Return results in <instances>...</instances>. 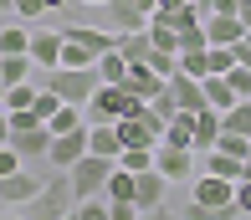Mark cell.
<instances>
[{
  "label": "cell",
  "mask_w": 251,
  "mask_h": 220,
  "mask_svg": "<svg viewBox=\"0 0 251 220\" xmlns=\"http://www.w3.org/2000/svg\"><path fill=\"white\" fill-rule=\"evenodd\" d=\"M77 210V190H72V174L56 169V174L41 184V195L26 205V220H67Z\"/></svg>",
  "instance_id": "obj_1"
},
{
  "label": "cell",
  "mask_w": 251,
  "mask_h": 220,
  "mask_svg": "<svg viewBox=\"0 0 251 220\" xmlns=\"http://www.w3.org/2000/svg\"><path fill=\"white\" fill-rule=\"evenodd\" d=\"M47 87H51L62 102H77V108H87V102H93V92L102 87V77H98V67H51Z\"/></svg>",
  "instance_id": "obj_2"
},
{
  "label": "cell",
  "mask_w": 251,
  "mask_h": 220,
  "mask_svg": "<svg viewBox=\"0 0 251 220\" xmlns=\"http://www.w3.org/2000/svg\"><path fill=\"white\" fill-rule=\"evenodd\" d=\"M113 169H118V159H102V154H87V159H77L67 174H72V190H77V200H98V195H108V179H113Z\"/></svg>",
  "instance_id": "obj_3"
},
{
  "label": "cell",
  "mask_w": 251,
  "mask_h": 220,
  "mask_svg": "<svg viewBox=\"0 0 251 220\" xmlns=\"http://www.w3.org/2000/svg\"><path fill=\"white\" fill-rule=\"evenodd\" d=\"M133 92L123 87V82H102L98 92H93V102H87V123H118L123 113H133Z\"/></svg>",
  "instance_id": "obj_4"
},
{
  "label": "cell",
  "mask_w": 251,
  "mask_h": 220,
  "mask_svg": "<svg viewBox=\"0 0 251 220\" xmlns=\"http://www.w3.org/2000/svg\"><path fill=\"white\" fill-rule=\"evenodd\" d=\"M87 154H93V128L82 123V128H72V133H56V138H51V154H47V164H51V169H72L77 159H87Z\"/></svg>",
  "instance_id": "obj_5"
},
{
  "label": "cell",
  "mask_w": 251,
  "mask_h": 220,
  "mask_svg": "<svg viewBox=\"0 0 251 220\" xmlns=\"http://www.w3.org/2000/svg\"><path fill=\"white\" fill-rule=\"evenodd\" d=\"M41 184H47V179H36L31 169H16V174H5V179H0V200H5L10 210H16V205L26 210V205L41 195Z\"/></svg>",
  "instance_id": "obj_6"
},
{
  "label": "cell",
  "mask_w": 251,
  "mask_h": 220,
  "mask_svg": "<svg viewBox=\"0 0 251 220\" xmlns=\"http://www.w3.org/2000/svg\"><path fill=\"white\" fill-rule=\"evenodd\" d=\"M190 154H195V148H175V144H159V148H154V169H159V174H164L169 184H185V179H190V164H195Z\"/></svg>",
  "instance_id": "obj_7"
},
{
  "label": "cell",
  "mask_w": 251,
  "mask_h": 220,
  "mask_svg": "<svg viewBox=\"0 0 251 220\" xmlns=\"http://www.w3.org/2000/svg\"><path fill=\"white\" fill-rule=\"evenodd\" d=\"M169 98L179 102V113L210 108V102H205V82H200V77H190V72H175V77H169Z\"/></svg>",
  "instance_id": "obj_8"
},
{
  "label": "cell",
  "mask_w": 251,
  "mask_h": 220,
  "mask_svg": "<svg viewBox=\"0 0 251 220\" xmlns=\"http://www.w3.org/2000/svg\"><path fill=\"white\" fill-rule=\"evenodd\" d=\"M190 200H200V205H236V179L200 174L195 184H190Z\"/></svg>",
  "instance_id": "obj_9"
},
{
  "label": "cell",
  "mask_w": 251,
  "mask_h": 220,
  "mask_svg": "<svg viewBox=\"0 0 251 220\" xmlns=\"http://www.w3.org/2000/svg\"><path fill=\"white\" fill-rule=\"evenodd\" d=\"M62 46H67V31H31V62L36 67H62Z\"/></svg>",
  "instance_id": "obj_10"
},
{
  "label": "cell",
  "mask_w": 251,
  "mask_h": 220,
  "mask_svg": "<svg viewBox=\"0 0 251 220\" xmlns=\"http://www.w3.org/2000/svg\"><path fill=\"white\" fill-rule=\"evenodd\" d=\"M108 21H113V31H149V10L139 5V0H108Z\"/></svg>",
  "instance_id": "obj_11"
},
{
  "label": "cell",
  "mask_w": 251,
  "mask_h": 220,
  "mask_svg": "<svg viewBox=\"0 0 251 220\" xmlns=\"http://www.w3.org/2000/svg\"><path fill=\"white\" fill-rule=\"evenodd\" d=\"M164 195H169V179L159 174V169H144L139 184H133V205H139V210H159Z\"/></svg>",
  "instance_id": "obj_12"
},
{
  "label": "cell",
  "mask_w": 251,
  "mask_h": 220,
  "mask_svg": "<svg viewBox=\"0 0 251 220\" xmlns=\"http://www.w3.org/2000/svg\"><path fill=\"white\" fill-rule=\"evenodd\" d=\"M123 87H128V92H133L139 102H154L159 92H164V77H159V72H154L149 62H139V67H128V77H123Z\"/></svg>",
  "instance_id": "obj_13"
},
{
  "label": "cell",
  "mask_w": 251,
  "mask_h": 220,
  "mask_svg": "<svg viewBox=\"0 0 251 220\" xmlns=\"http://www.w3.org/2000/svg\"><path fill=\"white\" fill-rule=\"evenodd\" d=\"M246 36V21L241 16H205V41L210 46H236Z\"/></svg>",
  "instance_id": "obj_14"
},
{
  "label": "cell",
  "mask_w": 251,
  "mask_h": 220,
  "mask_svg": "<svg viewBox=\"0 0 251 220\" xmlns=\"http://www.w3.org/2000/svg\"><path fill=\"white\" fill-rule=\"evenodd\" d=\"M51 138H56V133L41 123V128H21V133H10V144H16L21 159H47V154H51Z\"/></svg>",
  "instance_id": "obj_15"
},
{
  "label": "cell",
  "mask_w": 251,
  "mask_h": 220,
  "mask_svg": "<svg viewBox=\"0 0 251 220\" xmlns=\"http://www.w3.org/2000/svg\"><path fill=\"white\" fill-rule=\"evenodd\" d=\"M221 108H200L195 113V154H210L215 144H221Z\"/></svg>",
  "instance_id": "obj_16"
},
{
  "label": "cell",
  "mask_w": 251,
  "mask_h": 220,
  "mask_svg": "<svg viewBox=\"0 0 251 220\" xmlns=\"http://www.w3.org/2000/svg\"><path fill=\"white\" fill-rule=\"evenodd\" d=\"M159 144H175V148H195V113H175L164 123V138Z\"/></svg>",
  "instance_id": "obj_17"
},
{
  "label": "cell",
  "mask_w": 251,
  "mask_h": 220,
  "mask_svg": "<svg viewBox=\"0 0 251 220\" xmlns=\"http://www.w3.org/2000/svg\"><path fill=\"white\" fill-rule=\"evenodd\" d=\"M200 82H205V102H210V108H221V113H231L236 102H241V98H236V87L226 82L221 72H210V77H200Z\"/></svg>",
  "instance_id": "obj_18"
},
{
  "label": "cell",
  "mask_w": 251,
  "mask_h": 220,
  "mask_svg": "<svg viewBox=\"0 0 251 220\" xmlns=\"http://www.w3.org/2000/svg\"><path fill=\"white\" fill-rule=\"evenodd\" d=\"M241 205H200V200H185L179 205V220H236Z\"/></svg>",
  "instance_id": "obj_19"
},
{
  "label": "cell",
  "mask_w": 251,
  "mask_h": 220,
  "mask_svg": "<svg viewBox=\"0 0 251 220\" xmlns=\"http://www.w3.org/2000/svg\"><path fill=\"white\" fill-rule=\"evenodd\" d=\"M205 174H221V179H236V184H241V174H246V159L210 148V154H205Z\"/></svg>",
  "instance_id": "obj_20"
},
{
  "label": "cell",
  "mask_w": 251,
  "mask_h": 220,
  "mask_svg": "<svg viewBox=\"0 0 251 220\" xmlns=\"http://www.w3.org/2000/svg\"><path fill=\"white\" fill-rule=\"evenodd\" d=\"M118 51L128 56L133 67H139V62H149V51H154V36H149V31H118Z\"/></svg>",
  "instance_id": "obj_21"
},
{
  "label": "cell",
  "mask_w": 251,
  "mask_h": 220,
  "mask_svg": "<svg viewBox=\"0 0 251 220\" xmlns=\"http://www.w3.org/2000/svg\"><path fill=\"white\" fill-rule=\"evenodd\" d=\"M87 128H93V154H102V159H118L123 154L118 123H87Z\"/></svg>",
  "instance_id": "obj_22"
},
{
  "label": "cell",
  "mask_w": 251,
  "mask_h": 220,
  "mask_svg": "<svg viewBox=\"0 0 251 220\" xmlns=\"http://www.w3.org/2000/svg\"><path fill=\"white\" fill-rule=\"evenodd\" d=\"M72 41H82V46H93V51L102 56V51H113L118 46V31H93V26H62Z\"/></svg>",
  "instance_id": "obj_23"
},
{
  "label": "cell",
  "mask_w": 251,
  "mask_h": 220,
  "mask_svg": "<svg viewBox=\"0 0 251 220\" xmlns=\"http://www.w3.org/2000/svg\"><path fill=\"white\" fill-rule=\"evenodd\" d=\"M149 36H154V46H164V51H179V21L175 16H149Z\"/></svg>",
  "instance_id": "obj_24"
},
{
  "label": "cell",
  "mask_w": 251,
  "mask_h": 220,
  "mask_svg": "<svg viewBox=\"0 0 251 220\" xmlns=\"http://www.w3.org/2000/svg\"><path fill=\"white\" fill-rule=\"evenodd\" d=\"M31 77H36V62H31V51H26V56H0V82H5V87L31 82Z\"/></svg>",
  "instance_id": "obj_25"
},
{
  "label": "cell",
  "mask_w": 251,
  "mask_h": 220,
  "mask_svg": "<svg viewBox=\"0 0 251 220\" xmlns=\"http://www.w3.org/2000/svg\"><path fill=\"white\" fill-rule=\"evenodd\" d=\"M36 26H0V56H26Z\"/></svg>",
  "instance_id": "obj_26"
},
{
  "label": "cell",
  "mask_w": 251,
  "mask_h": 220,
  "mask_svg": "<svg viewBox=\"0 0 251 220\" xmlns=\"http://www.w3.org/2000/svg\"><path fill=\"white\" fill-rule=\"evenodd\" d=\"M82 123H87V108H77V102H62V108L47 118V128H51V133H72V128H82Z\"/></svg>",
  "instance_id": "obj_27"
},
{
  "label": "cell",
  "mask_w": 251,
  "mask_h": 220,
  "mask_svg": "<svg viewBox=\"0 0 251 220\" xmlns=\"http://www.w3.org/2000/svg\"><path fill=\"white\" fill-rule=\"evenodd\" d=\"M128 67H133V62H128V56L118 51V46L98 56V77H102V82H123V77H128Z\"/></svg>",
  "instance_id": "obj_28"
},
{
  "label": "cell",
  "mask_w": 251,
  "mask_h": 220,
  "mask_svg": "<svg viewBox=\"0 0 251 220\" xmlns=\"http://www.w3.org/2000/svg\"><path fill=\"white\" fill-rule=\"evenodd\" d=\"M133 184H139V174H133V169H113V179H108V195H102V200H133Z\"/></svg>",
  "instance_id": "obj_29"
},
{
  "label": "cell",
  "mask_w": 251,
  "mask_h": 220,
  "mask_svg": "<svg viewBox=\"0 0 251 220\" xmlns=\"http://www.w3.org/2000/svg\"><path fill=\"white\" fill-rule=\"evenodd\" d=\"M221 123H226V133H246L251 138V98H241L231 113H221Z\"/></svg>",
  "instance_id": "obj_30"
},
{
  "label": "cell",
  "mask_w": 251,
  "mask_h": 220,
  "mask_svg": "<svg viewBox=\"0 0 251 220\" xmlns=\"http://www.w3.org/2000/svg\"><path fill=\"white\" fill-rule=\"evenodd\" d=\"M36 92H41L36 82H16V87L5 92V108H10V113H21V108H36Z\"/></svg>",
  "instance_id": "obj_31"
},
{
  "label": "cell",
  "mask_w": 251,
  "mask_h": 220,
  "mask_svg": "<svg viewBox=\"0 0 251 220\" xmlns=\"http://www.w3.org/2000/svg\"><path fill=\"white\" fill-rule=\"evenodd\" d=\"M154 148H159V144H154ZM154 148H123L118 164H123V169H133V174H144V169H154Z\"/></svg>",
  "instance_id": "obj_32"
},
{
  "label": "cell",
  "mask_w": 251,
  "mask_h": 220,
  "mask_svg": "<svg viewBox=\"0 0 251 220\" xmlns=\"http://www.w3.org/2000/svg\"><path fill=\"white\" fill-rule=\"evenodd\" d=\"M149 67H154V72L169 82V77L179 72V51H164V46H154V51H149Z\"/></svg>",
  "instance_id": "obj_33"
},
{
  "label": "cell",
  "mask_w": 251,
  "mask_h": 220,
  "mask_svg": "<svg viewBox=\"0 0 251 220\" xmlns=\"http://www.w3.org/2000/svg\"><path fill=\"white\" fill-rule=\"evenodd\" d=\"M205 51H210V46H205ZM205 51H179V72H190V77H205V72H210Z\"/></svg>",
  "instance_id": "obj_34"
},
{
  "label": "cell",
  "mask_w": 251,
  "mask_h": 220,
  "mask_svg": "<svg viewBox=\"0 0 251 220\" xmlns=\"http://www.w3.org/2000/svg\"><path fill=\"white\" fill-rule=\"evenodd\" d=\"M77 220H113L108 200H102V195H98V200H77Z\"/></svg>",
  "instance_id": "obj_35"
},
{
  "label": "cell",
  "mask_w": 251,
  "mask_h": 220,
  "mask_svg": "<svg viewBox=\"0 0 251 220\" xmlns=\"http://www.w3.org/2000/svg\"><path fill=\"white\" fill-rule=\"evenodd\" d=\"M226 82L236 87V98H251V67H241V62H236L231 72H226Z\"/></svg>",
  "instance_id": "obj_36"
},
{
  "label": "cell",
  "mask_w": 251,
  "mask_h": 220,
  "mask_svg": "<svg viewBox=\"0 0 251 220\" xmlns=\"http://www.w3.org/2000/svg\"><path fill=\"white\" fill-rule=\"evenodd\" d=\"M47 10H51L47 0H16V16H21V21H41Z\"/></svg>",
  "instance_id": "obj_37"
},
{
  "label": "cell",
  "mask_w": 251,
  "mask_h": 220,
  "mask_svg": "<svg viewBox=\"0 0 251 220\" xmlns=\"http://www.w3.org/2000/svg\"><path fill=\"white\" fill-rule=\"evenodd\" d=\"M108 215H113V220H139L144 210H139L133 200H108Z\"/></svg>",
  "instance_id": "obj_38"
},
{
  "label": "cell",
  "mask_w": 251,
  "mask_h": 220,
  "mask_svg": "<svg viewBox=\"0 0 251 220\" xmlns=\"http://www.w3.org/2000/svg\"><path fill=\"white\" fill-rule=\"evenodd\" d=\"M21 169V154H16V144H0V179L5 174H16Z\"/></svg>",
  "instance_id": "obj_39"
},
{
  "label": "cell",
  "mask_w": 251,
  "mask_h": 220,
  "mask_svg": "<svg viewBox=\"0 0 251 220\" xmlns=\"http://www.w3.org/2000/svg\"><path fill=\"white\" fill-rule=\"evenodd\" d=\"M185 10H195V0H159V16H185Z\"/></svg>",
  "instance_id": "obj_40"
},
{
  "label": "cell",
  "mask_w": 251,
  "mask_h": 220,
  "mask_svg": "<svg viewBox=\"0 0 251 220\" xmlns=\"http://www.w3.org/2000/svg\"><path fill=\"white\" fill-rule=\"evenodd\" d=\"M236 10H241V0H210L205 16H236Z\"/></svg>",
  "instance_id": "obj_41"
},
{
  "label": "cell",
  "mask_w": 251,
  "mask_h": 220,
  "mask_svg": "<svg viewBox=\"0 0 251 220\" xmlns=\"http://www.w3.org/2000/svg\"><path fill=\"white\" fill-rule=\"evenodd\" d=\"M236 205H241V215H251V179L236 184Z\"/></svg>",
  "instance_id": "obj_42"
},
{
  "label": "cell",
  "mask_w": 251,
  "mask_h": 220,
  "mask_svg": "<svg viewBox=\"0 0 251 220\" xmlns=\"http://www.w3.org/2000/svg\"><path fill=\"white\" fill-rule=\"evenodd\" d=\"M139 220H179V210H169V205H159V210H144Z\"/></svg>",
  "instance_id": "obj_43"
},
{
  "label": "cell",
  "mask_w": 251,
  "mask_h": 220,
  "mask_svg": "<svg viewBox=\"0 0 251 220\" xmlns=\"http://www.w3.org/2000/svg\"><path fill=\"white\" fill-rule=\"evenodd\" d=\"M236 16L246 21V31H251V0H241V10H236Z\"/></svg>",
  "instance_id": "obj_44"
},
{
  "label": "cell",
  "mask_w": 251,
  "mask_h": 220,
  "mask_svg": "<svg viewBox=\"0 0 251 220\" xmlns=\"http://www.w3.org/2000/svg\"><path fill=\"white\" fill-rule=\"evenodd\" d=\"M10 10H16V0H0V16H10Z\"/></svg>",
  "instance_id": "obj_45"
},
{
  "label": "cell",
  "mask_w": 251,
  "mask_h": 220,
  "mask_svg": "<svg viewBox=\"0 0 251 220\" xmlns=\"http://www.w3.org/2000/svg\"><path fill=\"white\" fill-rule=\"evenodd\" d=\"M139 5H144V10H149V16H154V10H159V0H139Z\"/></svg>",
  "instance_id": "obj_46"
},
{
  "label": "cell",
  "mask_w": 251,
  "mask_h": 220,
  "mask_svg": "<svg viewBox=\"0 0 251 220\" xmlns=\"http://www.w3.org/2000/svg\"><path fill=\"white\" fill-rule=\"evenodd\" d=\"M5 92H10V87H5V82H0V108H5Z\"/></svg>",
  "instance_id": "obj_47"
},
{
  "label": "cell",
  "mask_w": 251,
  "mask_h": 220,
  "mask_svg": "<svg viewBox=\"0 0 251 220\" xmlns=\"http://www.w3.org/2000/svg\"><path fill=\"white\" fill-rule=\"evenodd\" d=\"M47 5H51V10H62V5H67V0H47Z\"/></svg>",
  "instance_id": "obj_48"
},
{
  "label": "cell",
  "mask_w": 251,
  "mask_h": 220,
  "mask_svg": "<svg viewBox=\"0 0 251 220\" xmlns=\"http://www.w3.org/2000/svg\"><path fill=\"white\" fill-rule=\"evenodd\" d=\"M241 179H251V154H246V174H241Z\"/></svg>",
  "instance_id": "obj_49"
},
{
  "label": "cell",
  "mask_w": 251,
  "mask_h": 220,
  "mask_svg": "<svg viewBox=\"0 0 251 220\" xmlns=\"http://www.w3.org/2000/svg\"><path fill=\"white\" fill-rule=\"evenodd\" d=\"M82 5H108V0H82Z\"/></svg>",
  "instance_id": "obj_50"
},
{
  "label": "cell",
  "mask_w": 251,
  "mask_h": 220,
  "mask_svg": "<svg viewBox=\"0 0 251 220\" xmlns=\"http://www.w3.org/2000/svg\"><path fill=\"white\" fill-rule=\"evenodd\" d=\"M195 5H200V10H210V0H195Z\"/></svg>",
  "instance_id": "obj_51"
},
{
  "label": "cell",
  "mask_w": 251,
  "mask_h": 220,
  "mask_svg": "<svg viewBox=\"0 0 251 220\" xmlns=\"http://www.w3.org/2000/svg\"><path fill=\"white\" fill-rule=\"evenodd\" d=\"M5 220H26V215H5Z\"/></svg>",
  "instance_id": "obj_52"
},
{
  "label": "cell",
  "mask_w": 251,
  "mask_h": 220,
  "mask_svg": "<svg viewBox=\"0 0 251 220\" xmlns=\"http://www.w3.org/2000/svg\"><path fill=\"white\" fill-rule=\"evenodd\" d=\"M67 220H77V210H72V215H67Z\"/></svg>",
  "instance_id": "obj_53"
},
{
  "label": "cell",
  "mask_w": 251,
  "mask_h": 220,
  "mask_svg": "<svg viewBox=\"0 0 251 220\" xmlns=\"http://www.w3.org/2000/svg\"><path fill=\"white\" fill-rule=\"evenodd\" d=\"M246 220H251V215H246Z\"/></svg>",
  "instance_id": "obj_54"
}]
</instances>
